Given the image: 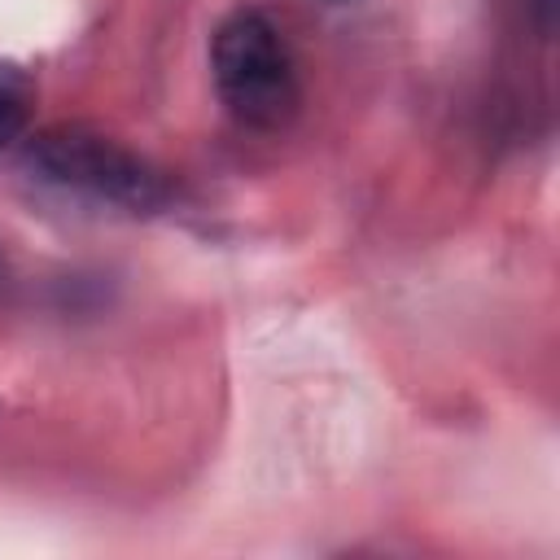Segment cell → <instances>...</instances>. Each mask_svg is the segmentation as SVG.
Here are the masks:
<instances>
[{"label": "cell", "mask_w": 560, "mask_h": 560, "mask_svg": "<svg viewBox=\"0 0 560 560\" xmlns=\"http://www.w3.org/2000/svg\"><path fill=\"white\" fill-rule=\"evenodd\" d=\"M22 162L35 171V179L127 214H158L175 197L162 166L127 149L122 140L79 122H57L35 131L22 149Z\"/></svg>", "instance_id": "obj_1"}, {"label": "cell", "mask_w": 560, "mask_h": 560, "mask_svg": "<svg viewBox=\"0 0 560 560\" xmlns=\"http://www.w3.org/2000/svg\"><path fill=\"white\" fill-rule=\"evenodd\" d=\"M210 74L223 109L249 131H284L302 105L293 52L280 26L258 9H236L219 22Z\"/></svg>", "instance_id": "obj_2"}, {"label": "cell", "mask_w": 560, "mask_h": 560, "mask_svg": "<svg viewBox=\"0 0 560 560\" xmlns=\"http://www.w3.org/2000/svg\"><path fill=\"white\" fill-rule=\"evenodd\" d=\"M31 109H35L31 74L22 66H13V61H0V149H9L26 131Z\"/></svg>", "instance_id": "obj_3"}, {"label": "cell", "mask_w": 560, "mask_h": 560, "mask_svg": "<svg viewBox=\"0 0 560 560\" xmlns=\"http://www.w3.org/2000/svg\"><path fill=\"white\" fill-rule=\"evenodd\" d=\"M534 9H538V18H542V26H551V13H556V0H534Z\"/></svg>", "instance_id": "obj_4"}, {"label": "cell", "mask_w": 560, "mask_h": 560, "mask_svg": "<svg viewBox=\"0 0 560 560\" xmlns=\"http://www.w3.org/2000/svg\"><path fill=\"white\" fill-rule=\"evenodd\" d=\"M4 289H9V258H4V249H0V298H4Z\"/></svg>", "instance_id": "obj_5"}]
</instances>
